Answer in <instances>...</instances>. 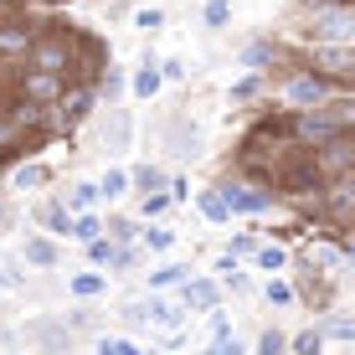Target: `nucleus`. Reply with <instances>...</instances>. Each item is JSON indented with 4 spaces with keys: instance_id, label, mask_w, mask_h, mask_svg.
I'll return each mask as SVG.
<instances>
[{
    "instance_id": "nucleus-27",
    "label": "nucleus",
    "mask_w": 355,
    "mask_h": 355,
    "mask_svg": "<svg viewBox=\"0 0 355 355\" xmlns=\"http://www.w3.org/2000/svg\"><path fill=\"white\" fill-rule=\"evenodd\" d=\"M268 62H273V42H252L242 52V67H268Z\"/></svg>"
},
{
    "instance_id": "nucleus-11",
    "label": "nucleus",
    "mask_w": 355,
    "mask_h": 355,
    "mask_svg": "<svg viewBox=\"0 0 355 355\" xmlns=\"http://www.w3.org/2000/svg\"><path fill=\"white\" fill-rule=\"evenodd\" d=\"M67 293H72V299H98V293H108V278L98 273V268H88V273H72V278H67Z\"/></svg>"
},
{
    "instance_id": "nucleus-12",
    "label": "nucleus",
    "mask_w": 355,
    "mask_h": 355,
    "mask_svg": "<svg viewBox=\"0 0 355 355\" xmlns=\"http://www.w3.org/2000/svg\"><path fill=\"white\" fill-rule=\"evenodd\" d=\"M21 258H26V268H57V242L52 237H26Z\"/></svg>"
},
{
    "instance_id": "nucleus-30",
    "label": "nucleus",
    "mask_w": 355,
    "mask_h": 355,
    "mask_svg": "<svg viewBox=\"0 0 355 355\" xmlns=\"http://www.w3.org/2000/svg\"><path fill=\"white\" fill-rule=\"evenodd\" d=\"M227 16H232V6H227V0H211V6H206V26H222Z\"/></svg>"
},
{
    "instance_id": "nucleus-35",
    "label": "nucleus",
    "mask_w": 355,
    "mask_h": 355,
    "mask_svg": "<svg viewBox=\"0 0 355 355\" xmlns=\"http://www.w3.org/2000/svg\"><path fill=\"white\" fill-rule=\"evenodd\" d=\"M211 335H216V345H222V340H232V324H227V314H216V309H211Z\"/></svg>"
},
{
    "instance_id": "nucleus-6",
    "label": "nucleus",
    "mask_w": 355,
    "mask_h": 355,
    "mask_svg": "<svg viewBox=\"0 0 355 355\" xmlns=\"http://www.w3.org/2000/svg\"><path fill=\"white\" fill-rule=\"evenodd\" d=\"M314 165L324 170V180L329 175H355V139H350V134H335L329 144L314 150Z\"/></svg>"
},
{
    "instance_id": "nucleus-21",
    "label": "nucleus",
    "mask_w": 355,
    "mask_h": 355,
    "mask_svg": "<svg viewBox=\"0 0 355 355\" xmlns=\"http://www.w3.org/2000/svg\"><path fill=\"white\" fill-rule=\"evenodd\" d=\"M134 26H139V31H160L165 26V6H139V10H134Z\"/></svg>"
},
{
    "instance_id": "nucleus-36",
    "label": "nucleus",
    "mask_w": 355,
    "mask_h": 355,
    "mask_svg": "<svg viewBox=\"0 0 355 355\" xmlns=\"http://www.w3.org/2000/svg\"><path fill=\"white\" fill-rule=\"evenodd\" d=\"M26 284V273H21V268H0V288H21Z\"/></svg>"
},
{
    "instance_id": "nucleus-17",
    "label": "nucleus",
    "mask_w": 355,
    "mask_h": 355,
    "mask_svg": "<svg viewBox=\"0 0 355 355\" xmlns=\"http://www.w3.org/2000/svg\"><path fill=\"white\" fill-rule=\"evenodd\" d=\"M134 186H139L144 196H160V191H170V175L160 165H139V170H134Z\"/></svg>"
},
{
    "instance_id": "nucleus-26",
    "label": "nucleus",
    "mask_w": 355,
    "mask_h": 355,
    "mask_svg": "<svg viewBox=\"0 0 355 355\" xmlns=\"http://www.w3.org/2000/svg\"><path fill=\"white\" fill-rule=\"evenodd\" d=\"M10 180H16V191H31V186H46V165H21V170H16V175H10Z\"/></svg>"
},
{
    "instance_id": "nucleus-32",
    "label": "nucleus",
    "mask_w": 355,
    "mask_h": 355,
    "mask_svg": "<svg viewBox=\"0 0 355 355\" xmlns=\"http://www.w3.org/2000/svg\"><path fill=\"white\" fill-rule=\"evenodd\" d=\"M170 201H191V180L186 175H170Z\"/></svg>"
},
{
    "instance_id": "nucleus-14",
    "label": "nucleus",
    "mask_w": 355,
    "mask_h": 355,
    "mask_svg": "<svg viewBox=\"0 0 355 355\" xmlns=\"http://www.w3.org/2000/svg\"><path fill=\"white\" fill-rule=\"evenodd\" d=\"M175 284H191V268H186V263H160V268L150 273V293L175 288Z\"/></svg>"
},
{
    "instance_id": "nucleus-2",
    "label": "nucleus",
    "mask_w": 355,
    "mask_h": 355,
    "mask_svg": "<svg viewBox=\"0 0 355 355\" xmlns=\"http://www.w3.org/2000/svg\"><path fill=\"white\" fill-rule=\"evenodd\" d=\"M309 42H320V46H345V42H355V6L320 10V16L309 21Z\"/></svg>"
},
{
    "instance_id": "nucleus-42",
    "label": "nucleus",
    "mask_w": 355,
    "mask_h": 355,
    "mask_svg": "<svg viewBox=\"0 0 355 355\" xmlns=\"http://www.w3.org/2000/svg\"><path fill=\"white\" fill-rule=\"evenodd\" d=\"M201 355H222V345H211V350H201Z\"/></svg>"
},
{
    "instance_id": "nucleus-3",
    "label": "nucleus",
    "mask_w": 355,
    "mask_h": 355,
    "mask_svg": "<svg viewBox=\"0 0 355 355\" xmlns=\"http://www.w3.org/2000/svg\"><path fill=\"white\" fill-rule=\"evenodd\" d=\"M67 88H72V78H57V72H26V67H21V78H16V93L31 98V103H42V108L62 103Z\"/></svg>"
},
{
    "instance_id": "nucleus-7",
    "label": "nucleus",
    "mask_w": 355,
    "mask_h": 355,
    "mask_svg": "<svg viewBox=\"0 0 355 355\" xmlns=\"http://www.w3.org/2000/svg\"><path fill=\"white\" fill-rule=\"evenodd\" d=\"M324 211L335 222H355V175H340L335 186L324 191Z\"/></svg>"
},
{
    "instance_id": "nucleus-4",
    "label": "nucleus",
    "mask_w": 355,
    "mask_h": 355,
    "mask_svg": "<svg viewBox=\"0 0 355 355\" xmlns=\"http://www.w3.org/2000/svg\"><path fill=\"white\" fill-rule=\"evenodd\" d=\"M46 26H36V21H0V62H26V52L36 42H42Z\"/></svg>"
},
{
    "instance_id": "nucleus-28",
    "label": "nucleus",
    "mask_w": 355,
    "mask_h": 355,
    "mask_svg": "<svg viewBox=\"0 0 355 355\" xmlns=\"http://www.w3.org/2000/svg\"><path fill=\"white\" fill-rule=\"evenodd\" d=\"M268 304H278V309H288V304H293V284H284V278H268Z\"/></svg>"
},
{
    "instance_id": "nucleus-19",
    "label": "nucleus",
    "mask_w": 355,
    "mask_h": 355,
    "mask_svg": "<svg viewBox=\"0 0 355 355\" xmlns=\"http://www.w3.org/2000/svg\"><path fill=\"white\" fill-rule=\"evenodd\" d=\"M72 237L83 242V248H88V242H98L103 237V222H98L93 211H83V216H72Z\"/></svg>"
},
{
    "instance_id": "nucleus-43",
    "label": "nucleus",
    "mask_w": 355,
    "mask_h": 355,
    "mask_svg": "<svg viewBox=\"0 0 355 355\" xmlns=\"http://www.w3.org/2000/svg\"><path fill=\"white\" fill-rule=\"evenodd\" d=\"M0 222H6V206H0Z\"/></svg>"
},
{
    "instance_id": "nucleus-25",
    "label": "nucleus",
    "mask_w": 355,
    "mask_h": 355,
    "mask_svg": "<svg viewBox=\"0 0 355 355\" xmlns=\"http://www.w3.org/2000/svg\"><path fill=\"white\" fill-rule=\"evenodd\" d=\"M170 206H175V201H170V191H160V196H144V201H139V216H144V222H155V216H165Z\"/></svg>"
},
{
    "instance_id": "nucleus-23",
    "label": "nucleus",
    "mask_w": 355,
    "mask_h": 355,
    "mask_svg": "<svg viewBox=\"0 0 355 355\" xmlns=\"http://www.w3.org/2000/svg\"><path fill=\"white\" fill-rule=\"evenodd\" d=\"M258 355H288V335L284 329H263L258 335Z\"/></svg>"
},
{
    "instance_id": "nucleus-8",
    "label": "nucleus",
    "mask_w": 355,
    "mask_h": 355,
    "mask_svg": "<svg viewBox=\"0 0 355 355\" xmlns=\"http://www.w3.org/2000/svg\"><path fill=\"white\" fill-rule=\"evenodd\" d=\"M324 98H329V83L320 72H299V78L288 83V103H299V108H314V103H324Z\"/></svg>"
},
{
    "instance_id": "nucleus-15",
    "label": "nucleus",
    "mask_w": 355,
    "mask_h": 355,
    "mask_svg": "<svg viewBox=\"0 0 355 355\" xmlns=\"http://www.w3.org/2000/svg\"><path fill=\"white\" fill-rule=\"evenodd\" d=\"M186 304L201 309V314H211L216 309V284H211V278H191V284H186Z\"/></svg>"
},
{
    "instance_id": "nucleus-1",
    "label": "nucleus",
    "mask_w": 355,
    "mask_h": 355,
    "mask_svg": "<svg viewBox=\"0 0 355 355\" xmlns=\"http://www.w3.org/2000/svg\"><path fill=\"white\" fill-rule=\"evenodd\" d=\"M93 98H98L93 83H72V88L62 93V103H52V134H72L78 129L83 119L93 114Z\"/></svg>"
},
{
    "instance_id": "nucleus-37",
    "label": "nucleus",
    "mask_w": 355,
    "mask_h": 355,
    "mask_svg": "<svg viewBox=\"0 0 355 355\" xmlns=\"http://www.w3.org/2000/svg\"><path fill=\"white\" fill-rule=\"evenodd\" d=\"M124 320H134V324H144V320H150V304H124Z\"/></svg>"
},
{
    "instance_id": "nucleus-22",
    "label": "nucleus",
    "mask_w": 355,
    "mask_h": 355,
    "mask_svg": "<svg viewBox=\"0 0 355 355\" xmlns=\"http://www.w3.org/2000/svg\"><path fill=\"white\" fill-rule=\"evenodd\" d=\"M139 237H144L150 252H175V232L170 227H150V232H139Z\"/></svg>"
},
{
    "instance_id": "nucleus-34",
    "label": "nucleus",
    "mask_w": 355,
    "mask_h": 355,
    "mask_svg": "<svg viewBox=\"0 0 355 355\" xmlns=\"http://www.w3.org/2000/svg\"><path fill=\"white\" fill-rule=\"evenodd\" d=\"M160 78H165V83H180V78H186V62H175V57L160 62Z\"/></svg>"
},
{
    "instance_id": "nucleus-24",
    "label": "nucleus",
    "mask_w": 355,
    "mask_h": 355,
    "mask_svg": "<svg viewBox=\"0 0 355 355\" xmlns=\"http://www.w3.org/2000/svg\"><path fill=\"white\" fill-rule=\"evenodd\" d=\"M93 355H144V350L129 345V340H119V335H103V340L93 345Z\"/></svg>"
},
{
    "instance_id": "nucleus-10",
    "label": "nucleus",
    "mask_w": 355,
    "mask_h": 355,
    "mask_svg": "<svg viewBox=\"0 0 355 355\" xmlns=\"http://www.w3.org/2000/svg\"><path fill=\"white\" fill-rule=\"evenodd\" d=\"M103 201V186H98V180H78V186L67 191V211L72 216H83V211H93V206Z\"/></svg>"
},
{
    "instance_id": "nucleus-18",
    "label": "nucleus",
    "mask_w": 355,
    "mask_h": 355,
    "mask_svg": "<svg viewBox=\"0 0 355 355\" xmlns=\"http://www.w3.org/2000/svg\"><path fill=\"white\" fill-rule=\"evenodd\" d=\"M98 186H103V196H108V201H119V196H124L129 186H134V175H129V170H103V180H98Z\"/></svg>"
},
{
    "instance_id": "nucleus-39",
    "label": "nucleus",
    "mask_w": 355,
    "mask_h": 355,
    "mask_svg": "<svg viewBox=\"0 0 355 355\" xmlns=\"http://www.w3.org/2000/svg\"><path fill=\"white\" fill-rule=\"evenodd\" d=\"M227 288L232 293H248V273H227Z\"/></svg>"
},
{
    "instance_id": "nucleus-33",
    "label": "nucleus",
    "mask_w": 355,
    "mask_h": 355,
    "mask_svg": "<svg viewBox=\"0 0 355 355\" xmlns=\"http://www.w3.org/2000/svg\"><path fill=\"white\" fill-rule=\"evenodd\" d=\"M248 252H252V258H258V242H252V237H248V232H242V237H237V242H232V258H248Z\"/></svg>"
},
{
    "instance_id": "nucleus-16",
    "label": "nucleus",
    "mask_w": 355,
    "mask_h": 355,
    "mask_svg": "<svg viewBox=\"0 0 355 355\" xmlns=\"http://www.w3.org/2000/svg\"><path fill=\"white\" fill-rule=\"evenodd\" d=\"M42 227H46V232H57V237H72V211H67V201L42 206Z\"/></svg>"
},
{
    "instance_id": "nucleus-29",
    "label": "nucleus",
    "mask_w": 355,
    "mask_h": 355,
    "mask_svg": "<svg viewBox=\"0 0 355 355\" xmlns=\"http://www.w3.org/2000/svg\"><path fill=\"white\" fill-rule=\"evenodd\" d=\"M284 263H288V252H284V248H258V268H263V273H278Z\"/></svg>"
},
{
    "instance_id": "nucleus-41",
    "label": "nucleus",
    "mask_w": 355,
    "mask_h": 355,
    "mask_svg": "<svg viewBox=\"0 0 355 355\" xmlns=\"http://www.w3.org/2000/svg\"><path fill=\"white\" fill-rule=\"evenodd\" d=\"M21 6V0H0V16H6V10H16Z\"/></svg>"
},
{
    "instance_id": "nucleus-40",
    "label": "nucleus",
    "mask_w": 355,
    "mask_h": 355,
    "mask_svg": "<svg viewBox=\"0 0 355 355\" xmlns=\"http://www.w3.org/2000/svg\"><path fill=\"white\" fill-rule=\"evenodd\" d=\"M222 355H248V345H242V340L232 335V340H222Z\"/></svg>"
},
{
    "instance_id": "nucleus-44",
    "label": "nucleus",
    "mask_w": 355,
    "mask_h": 355,
    "mask_svg": "<svg viewBox=\"0 0 355 355\" xmlns=\"http://www.w3.org/2000/svg\"><path fill=\"white\" fill-rule=\"evenodd\" d=\"M144 355H160V350H144Z\"/></svg>"
},
{
    "instance_id": "nucleus-20",
    "label": "nucleus",
    "mask_w": 355,
    "mask_h": 355,
    "mask_svg": "<svg viewBox=\"0 0 355 355\" xmlns=\"http://www.w3.org/2000/svg\"><path fill=\"white\" fill-rule=\"evenodd\" d=\"M196 206H201V216H206V222H227V201H222V196H216V191H201V196H196Z\"/></svg>"
},
{
    "instance_id": "nucleus-5",
    "label": "nucleus",
    "mask_w": 355,
    "mask_h": 355,
    "mask_svg": "<svg viewBox=\"0 0 355 355\" xmlns=\"http://www.w3.org/2000/svg\"><path fill=\"white\" fill-rule=\"evenodd\" d=\"M309 72H320L329 88H335V83H355V52L350 46H314Z\"/></svg>"
},
{
    "instance_id": "nucleus-38",
    "label": "nucleus",
    "mask_w": 355,
    "mask_h": 355,
    "mask_svg": "<svg viewBox=\"0 0 355 355\" xmlns=\"http://www.w3.org/2000/svg\"><path fill=\"white\" fill-rule=\"evenodd\" d=\"M329 335H340V340H355V324H350V320H335V324H329Z\"/></svg>"
},
{
    "instance_id": "nucleus-9",
    "label": "nucleus",
    "mask_w": 355,
    "mask_h": 355,
    "mask_svg": "<svg viewBox=\"0 0 355 355\" xmlns=\"http://www.w3.org/2000/svg\"><path fill=\"white\" fill-rule=\"evenodd\" d=\"M216 196L227 201V211H248V216H258V211L273 206V201H268V191H248V186H222Z\"/></svg>"
},
{
    "instance_id": "nucleus-13",
    "label": "nucleus",
    "mask_w": 355,
    "mask_h": 355,
    "mask_svg": "<svg viewBox=\"0 0 355 355\" xmlns=\"http://www.w3.org/2000/svg\"><path fill=\"white\" fill-rule=\"evenodd\" d=\"M160 83H165V78H160V62H155V57H144L129 88H134V98H155V93H160Z\"/></svg>"
},
{
    "instance_id": "nucleus-31",
    "label": "nucleus",
    "mask_w": 355,
    "mask_h": 355,
    "mask_svg": "<svg viewBox=\"0 0 355 355\" xmlns=\"http://www.w3.org/2000/svg\"><path fill=\"white\" fill-rule=\"evenodd\" d=\"M252 93H258V78H242L237 88H232V103H248Z\"/></svg>"
}]
</instances>
